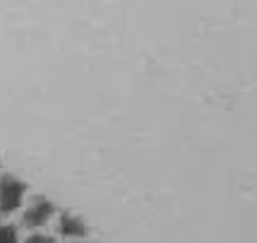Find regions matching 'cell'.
<instances>
[{"label": "cell", "instance_id": "obj_1", "mask_svg": "<svg viewBox=\"0 0 257 243\" xmlns=\"http://www.w3.org/2000/svg\"><path fill=\"white\" fill-rule=\"evenodd\" d=\"M24 193H27L24 181H20L15 174H5L0 178V214H12L20 210Z\"/></svg>", "mask_w": 257, "mask_h": 243}, {"label": "cell", "instance_id": "obj_2", "mask_svg": "<svg viewBox=\"0 0 257 243\" xmlns=\"http://www.w3.org/2000/svg\"><path fill=\"white\" fill-rule=\"evenodd\" d=\"M53 214H56V205L48 198H44V195H36V198L29 202L27 212H24L22 224L27 229H39V226H44Z\"/></svg>", "mask_w": 257, "mask_h": 243}, {"label": "cell", "instance_id": "obj_3", "mask_svg": "<svg viewBox=\"0 0 257 243\" xmlns=\"http://www.w3.org/2000/svg\"><path fill=\"white\" fill-rule=\"evenodd\" d=\"M60 233L65 236V238H84L87 233H89V226H87V221L77 217V214H72V212H65L63 217H60Z\"/></svg>", "mask_w": 257, "mask_h": 243}, {"label": "cell", "instance_id": "obj_4", "mask_svg": "<svg viewBox=\"0 0 257 243\" xmlns=\"http://www.w3.org/2000/svg\"><path fill=\"white\" fill-rule=\"evenodd\" d=\"M0 243H20L17 229L12 224H0Z\"/></svg>", "mask_w": 257, "mask_h": 243}, {"label": "cell", "instance_id": "obj_5", "mask_svg": "<svg viewBox=\"0 0 257 243\" xmlns=\"http://www.w3.org/2000/svg\"><path fill=\"white\" fill-rule=\"evenodd\" d=\"M27 243H56V241L51 236H44V233H34V236L27 238Z\"/></svg>", "mask_w": 257, "mask_h": 243}, {"label": "cell", "instance_id": "obj_6", "mask_svg": "<svg viewBox=\"0 0 257 243\" xmlns=\"http://www.w3.org/2000/svg\"><path fill=\"white\" fill-rule=\"evenodd\" d=\"M75 243H87V241H75Z\"/></svg>", "mask_w": 257, "mask_h": 243}]
</instances>
